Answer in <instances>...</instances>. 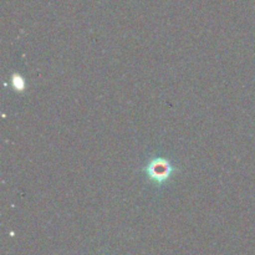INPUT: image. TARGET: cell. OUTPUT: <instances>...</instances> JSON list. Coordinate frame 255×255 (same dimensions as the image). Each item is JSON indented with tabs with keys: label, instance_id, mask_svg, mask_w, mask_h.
<instances>
[{
	"label": "cell",
	"instance_id": "6da1fadb",
	"mask_svg": "<svg viewBox=\"0 0 255 255\" xmlns=\"http://www.w3.org/2000/svg\"><path fill=\"white\" fill-rule=\"evenodd\" d=\"M143 171L152 182H154L157 186H162L176 173L177 169L169 159L156 157V158L149 159L148 163L144 166Z\"/></svg>",
	"mask_w": 255,
	"mask_h": 255
},
{
	"label": "cell",
	"instance_id": "7a4b0ae2",
	"mask_svg": "<svg viewBox=\"0 0 255 255\" xmlns=\"http://www.w3.org/2000/svg\"><path fill=\"white\" fill-rule=\"evenodd\" d=\"M11 85L12 87H14V90H16V91H22V90L25 89L24 79L17 74H15L14 76L11 77Z\"/></svg>",
	"mask_w": 255,
	"mask_h": 255
}]
</instances>
